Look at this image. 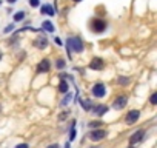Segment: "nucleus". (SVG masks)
I'll use <instances>...</instances> for the list:
<instances>
[{
  "mask_svg": "<svg viewBox=\"0 0 157 148\" xmlns=\"http://www.w3.org/2000/svg\"><path fill=\"white\" fill-rule=\"evenodd\" d=\"M65 48H66V54H68V59H72V54L77 53L80 54L85 51V42L78 37V36H69L65 42Z\"/></svg>",
  "mask_w": 157,
  "mask_h": 148,
  "instance_id": "f257e3e1",
  "label": "nucleus"
},
{
  "mask_svg": "<svg viewBox=\"0 0 157 148\" xmlns=\"http://www.w3.org/2000/svg\"><path fill=\"white\" fill-rule=\"evenodd\" d=\"M88 26H90V31H91L93 34H103V33L108 29V22L103 20V19L94 17V19L90 20Z\"/></svg>",
  "mask_w": 157,
  "mask_h": 148,
  "instance_id": "f03ea898",
  "label": "nucleus"
},
{
  "mask_svg": "<svg viewBox=\"0 0 157 148\" xmlns=\"http://www.w3.org/2000/svg\"><path fill=\"white\" fill-rule=\"evenodd\" d=\"M91 94H93L96 99H102V97L106 96V87H105L103 84L97 82V84L93 85V88H91Z\"/></svg>",
  "mask_w": 157,
  "mask_h": 148,
  "instance_id": "7ed1b4c3",
  "label": "nucleus"
},
{
  "mask_svg": "<svg viewBox=\"0 0 157 148\" xmlns=\"http://www.w3.org/2000/svg\"><path fill=\"white\" fill-rule=\"evenodd\" d=\"M106 134H108V133H106L105 130H102V128H96V130H91V131H90L88 139H90V140H93V142H99V140L105 139V136H106Z\"/></svg>",
  "mask_w": 157,
  "mask_h": 148,
  "instance_id": "20e7f679",
  "label": "nucleus"
},
{
  "mask_svg": "<svg viewBox=\"0 0 157 148\" xmlns=\"http://www.w3.org/2000/svg\"><path fill=\"white\" fill-rule=\"evenodd\" d=\"M139 119H140V111H139V110H131V111H128L126 116H125V123H126V125H132V123H136Z\"/></svg>",
  "mask_w": 157,
  "mask_h": 148,
  "instance_id": "39448f33",
  "label": "nucleus"
},
{
  "mask_svg": "<svg viewBox=\"0 0 157 148\" xmlns=\"http://www.w3.org/2000/svg\"><path fill=\"white\" fill-rule=\"evenodd\" d=\"M105 68V60L102 57H93L90 62V69L93 71H102Z\"/></svg>",
  "mask_w": 157,
  "mask_h": 148,
  "instance_id": "423d86ee",
  "label": "nucleus"
},
{
  "mask_svg": "<svg viewBox=\"0 0 157 148\" xmlns=\"http://www.w3.org/2000/svg\"><path fill=\"white\" fill-rule=\"evenodd\" d=\"M49 69H51V60H49V59H42V60L39 62L37 68H36V72H37V74H45V72H48Z\"/></svg>",
  "mask_w": 157,
  "mask_h": 148,
  "instance_id": "0eeeda50",
  "label": "nucleus"
},
{
  "mask_svg": "<svg viewBox=\"0 0 157 148\" xmlns=\"http://www.w3.org/2000/svg\"><path fill=\"white\" fill-rule=\"evenodd\" d=\"M108 111H109V107L105 105V103H97V105H93V108H91V113H94L97 117L105 116Z\"/></svg>",
  "mask_w": 157,
  "mask_h": 148,
  "instance_id": "6e6552de",
  "label": "nucleus"
},
{
  "mask_svg": "<svg viewBox=\"0 0 157 148\" xmlns=\"http://www.w3.org/2000/svg\"><path fill=\"white\" fill-rule=\"evenodd\" d=\"M146 136V131L145 130H137L136 133H132V136L129 137V145H136L139 142H142Z\"/></svg>",
  "mask_w": 157,
  "mask_h": 148,
  "instance_id": "1a4fd4ad",
  "label": "nucleus"
},
{
  "mask_svg": "<svg viewBox=\"0 0 157 148\" xmlns=\"http://www.w3.org/2000/svg\"><path fill=\"white\" fill-rule=\"evenodd\" d=\"M39 8H40V14L42 16H49V17H54L56 16V8L51 3H43Z\"/></svg>",
  "mask_w": 157,
  "mask_h": 148,
  "instance_id": "9d476101",
  "label": "nucleus"
},
{
  "mask_svg": "<svg viewBox=\"0 0 157 148\" xmlns=\"http://www.w3.org/2000/svg\"><path fill=\"white\" fill-rule=\"evenodd\" d=\"M126 103H128V99H126V96H117L116 99H114V103H113V108L114 110H122V108H125L126 107Z\"/></svg>",
  "mask_w": 157,
  "mask_h": 148,
  "instance_id": "9b49d317",
  "label": "nucleus"
},
{
  "mask_svg": "<svg viewBox=\"0 0 157 148\" xmlns=\"http://www.w3.org/2000/svg\"><path fill=\"white\" fill-rule=\"evenodd\" d=\"M34 46L37 49H46L48 48V37L46 36H39L36 40H34Z\"/></svg>",
  "mask_w": 157,
  "mask_h": 148,
  "instance_id": "f8f14e48",
  "label": "nucleus"
},
{
  "mask_svg": "<svg viewBox=\"0 0 157 148\" xmlns=\"http://www.w3.org/2000/svg\"><path fill=\"white\" fill-rule=\"evenodd\" d=\"M40 29L45 31V33H54V31H56V26H54V23H52L51 20H43Z\"/></svg>",
  "mask_w": 157,
  "mask_h": 148,
  "instance_id": "ddd939ff",
  "label": "nucleus"
},
{
  "mask_svg": "<svg viewBox=\"0 0 157 148\" xmlns=\"http://www.w3.org/2000/svg\"><path fill=\"white\" fill-rule=\"evenodd\" d=\"M57 88H59V93H62V94H66V93L69 91V85H68L66 79H60V80H59V85H57Z\"/></svg>",
  "mask_w": 157,
  "mask_h": 148,
  "instance_id": "4468645a",
  "label": "nucleus"
},
{
  "mask_svg": "<svg viewBox=\"0 0 157 148\" xmlns=\"http://www.w3.org/2000/svg\"><path fill=\"white\" fill-rule=\"evenodd\" d=\"M78 103H80V107L83 108V111H91V108L94 105L91 99H80V100H78Z\"/></svg>",
  "mask_w": 157,
  "mask_h": 148,
  "instance_id": "2eb2a0df",
  "label": "nucleus"
},
{
  "mask_svg": "<svg viewBox=\"0 0 157 148\" xmlns=\"http://www.w3.org/2000/svg\"><path fill=\"white\" fill-rule=\"evenodd\" d=\"M25 17H26V13L25 11H17V13H14V23H19V22H23L25 20Z\"/></svg>",
  "mask_w": 157,
  "mask_h": 148,
  "instance_id": "dca6fc26",
  "label": "nucleus"
},
{
  "mask_svg": "<svg viewBox=\"0 0 157 148\" xmlns=\"http://www.w3.org/2000/svg\"><path fill=\"white\" fill-rule=\"evenodd\" d=\"M71 100H72V93H69V91H68V93H66V96H65V99L60 102V105H62V107H65V105H68Z\"/></svg>",
  "mask_w": 157,
  "mask_h": 148,
  "instance_id": "f3484780",
  "label": "nucleus"
},
{
  "mask_svg": "<svg viewBox=\"0 0 157 148\" xmlns=\"http://www.w3.org/2000/svg\"><path fill=\"white\" fill-rule=\"evenodd\" d=\"M88 125H90V128L96 130V128H100V127L103 125V122H102V120H91V122H90Z\"/></svg>",
  "mask_w": 157,
  "mask_h": 148,
  "instance_id": "a211bd4d",
  "label": "nucleus"
},
{
  "mask_svg": "<svg viewBox=\"0 0 157 148\" xmlns=\"http://www.w3.org/2000/svg\"><path fill=\"white\" fill-rule=\"evenodd\" d=\"M56 66H57V69H63L65 66H66V62H65V59H57L56 60Z\"/></svg>",
  "mask_w": 157,
  "mask_h": 148,
  "instance_id": "6ab92c4d",
  "label": "nucleus"
},
{
  "mask_svg": "<svg viewBox=\"0 0 157 148\" xmlns=\"http://www.w3.org/2000/svg\"><path fill=\"white\" fill-rule=\"evenodd\" d=\"M14 29H16V23H10L8 26L3 28V34H10V33H13Z\"/></svg>",
  "mask_w": 157,
  "mask_h": 148,
  "instance_id": "aec40b11",
  "label": "nucleus"
},
{
  "mask_svg": "<svg viewBox=\"0 0 157 148\" xmlns=\"http://www.w3.org/2000/svg\"><path fill=\"white\" fill-rule=\"evenodd\" d=\"M28 3H29V6H33V8H39L42 3H40V0H28Z\"/></svg>",
  "mask_w": 157,
  "mask_h": 148,
  "instance_id": "412c9836",
  "label": "nucleus"
},
{
  "mask_svg": "<svg viewBox=\"0 0 157 148\" xmlns=\"http://www.w3.org/2000/svg\"><path fill=\"white\" fill-rule=\"evenodd\" d=\"M117 82H119L120 85H126V84L129 82V79H128V77H122V76H119V79H117Z\"/></svg>",
  "mask_w": 157,
  "mask_h": 148,
  "instance_id": "4be33fe9",
  "label": "nucleus"
},
{
  "mask_svg": "<svg viewBox=\"0 0 157 148\" xmlns=\"http://www.w3.org/2000/svg\"><path fill=\"white\" fill-rule=\"evenodd\" d=\"M149 102H151V105H157V93H152V94H151Z\"/></svg>",
  "mask_w": 157,
  "mask_h": 148,
  "instance_id": "5701e85b",
  "label": "nucleus"
},
{
  "mask_svg": "<svg viewBox=\"0 0 157 148\" xmlns=\"http://www.w3.org/2000/svg\"><path fill=\"white\" fill-rule=\"evenodd\" d=\"M75 136H77V131H75V128H71V131H69V142H72V140L75 139Z\"/></svg>",
  "mask_w": 157,
  "mask_h": 148,
  "instance_id": "b1692460",
  "label": "nucleus"
},
{
  "mask_svg": "<svg viewBox=\"0 0 157 148\" xmlns=\"http://www.w3.org/2000/svg\"><path fill=\"white\" fill-rule=\"evenodd\" d=\"M54 43H56V45H59V46H62V45H63V42H62V39H60V37H54Z\"/></svg>",
  "mask_w": 157,
  "mask_h": 148,
  "instance_id": "393cba45",
  "label": "nucleus"
},
{
  "mask_svg": "<svg viewBox=\"0 0 157 148\" xmlns=\"http://www.w3.org/2000/svg\"><path fill=\"white\" fill-rule=\"evenodd\" d=\"M16 148H29V145L28 143H19V145H16Z\"/></svg>",
  "mask_w": 157,
  "mask_h": 148,
  "instance_id": "a878e982",
  "label": "nucleus"
},
{
  "mask_svg": "<svg viewBox=\"0 0 157 148\" xmlns=\"http://www.w3.org/2000/svg\"><path fill=\"white\" fill-rule=\"evenodd\" d=\"M16 2H17V0H6V3H8V5H14Z\"/></svg>",
  "mask_w": 157,
  "mask_h": 148,
  "instance_id": "bb28decb",
  "label": "nucleus"
},
{
  "mask_svg": "<svg viewBox=\"0 0 157 148\" xmlns=\"http://www.w3.org/2000/svg\"><path fill=\"white\" fill-rule=\"evenodd\" d=\"M46 148H60L57 143H52V145H49V146H46Z\"/></svg>",
  "mask_w": 157,
  "mask_h": 148,
  "instance_id": "cd10ccee",
  "label": "nucleus"
},
{
  "mask_svg": "<svg viewBox=\"0 0 157 148\" xmlns=\"http://www.w3.org/2000/svg\"><path fill=\"white\" fill-rule=\"evenodd\" d=\"M69 146H71V143H69V142H66V143H65V148H69Z\"/></svg>",
  "mask_w": 157,
  "mask_h": 148,
  "instance_id": "c85d7f7f",
  "label": "nucleus"
},
{
  "mask_svg": "<svg viewBox=\"0 0 157 148\" xmlns=\"http://www.w3.org/2000/svg\"><path fill=\"white\" fill-rule=\"evenodd\" d=\"M74 3H80V2H83V0H72Z\"/></svg>",
  "mask_w": 157,
  "mask_h": 148,
  "instance_id": "c756f323",
  "label": "nucleus"
},
{
  "mask_svg": "<svg viewBox=\"0 0 157 148\" xmlns=\"http://www.w3.org/2000/svg\"><path fill=\"white\" fill-rule=\"evenodd\" d=\"M88 148H100V146H97V145H91V146H88Z\"/></svg>",
  "mask_w": 157,
  "mask_h": 148,
  "instance_id": "7c9ffc66",
  "label": "nucleus"
},
{
  "mask_svg": "<svg viewBox=\"0 0 157 148\" xmlns=\"http://www.w3.org/2000/svg\"><path fill=\"white\" fill-rule=\"evenodd\" d=\"M2 56H3V54H2V51H0V60H2Z\"/></svg>",
  "mask_w": 157,
  "mask_h": 148,
  "instance_id": "2f4dec72",
  "label": "nucleus"
},
{
  "mask_svg": "<svg viewBox=\"0 0 157 148\" xmlns=\"http://www.w3.org/2000/svg\"><path fill=\"white\" fill-rule=\"evenodd\" d=\"M128 148H134V145H129V146H128Z\"/></svg>",
  "mask_w": 157,
  "mask_h": 148,
  "instance_id": "473e14b6",
  "label": "nucleus"
},
{
  "mask_svg": "<svg viewBox=\"0 0 157 148\" xmlns=\"http://www.w3.org/2000/svg\"><path fill=\"white\" fill-rule=\"evenodd\" d=\"M2 3H3V2H2V0H0V5H2Z\"/></svg>",
  "mask_w": 157,
  "mask_h": 148,
  "instance_id": "72a5a7b5",
  "label": "nucleus"
},
{
  "mask_svg": "<svg viewBox=\"0 0 157 148\" xmlns=\"http://www.w3.org/2000/svg\"><path fill=\"white\" fill-rule=\"evenodd\" d=\"M0 111H2V105H0Z\"/></svg>",
  "mask_w": 157,
  "mask_h": 148,
  "instance_id": "f704fd0d",
  "label": "nucleus"
}]
</instances>
